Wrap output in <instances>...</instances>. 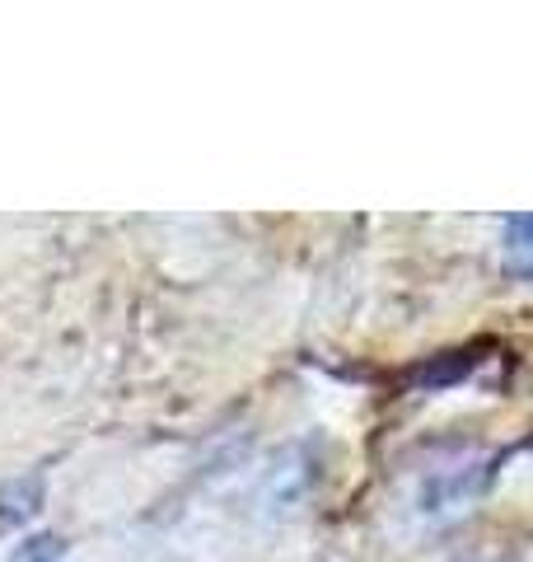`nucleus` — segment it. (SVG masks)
I'll return each mask as SVG.
<instances>
[{
    "mask_svg": "<svg viewBox=\"0 0 533 562\" xmlns=\"http://www.w3.org/2000/svg\"><path fill=\"white\" fill-rule=\"evenodd\" d=\"M57 558V539H33L20 549V562H52Z\"/></svg>",
    "mask_w": 533,
    "mask_h": 562,
    "instance_id": "obj_2",
    "label": "nucleus"
},
{
    "mask_svg": "<svg viewBox=\"0 0 533 562\" xmlns=\"http://www.w3.org/2000/svg\"><path fill=\"white\" fill-rule=\"evenodd\" d=\"M506 272L514 281H533V211L506 221Z\"/></svg>",
    "mask_w": 533,
    "mask_h": 562,
    "instance_id": "obj_1",
    "label": "nucleus"
}]
</instances>
